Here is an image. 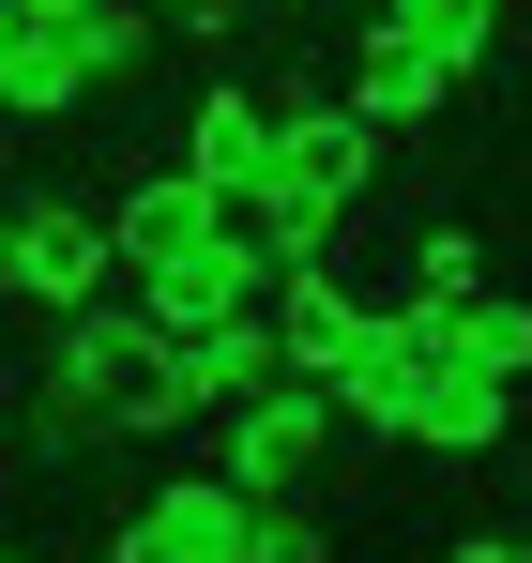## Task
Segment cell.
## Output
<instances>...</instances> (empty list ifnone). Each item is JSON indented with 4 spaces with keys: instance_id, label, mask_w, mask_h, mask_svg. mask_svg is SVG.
Instances as JSON below:
<instances>
[{
    "instance_id": "obj_1",
    "label": "cell",
    "mask_w": 532,
    "mask_h": 563,
    "mask_svg": "<svg viewBox=\"0 0 532 563\" xmlns=\"http://www.w3.org/2000/svg\"><path fill=\"white\" fill-rule=\"evenodd\" d=\"M365 184H380V122L335 92L274 107V153L259 184H244V229H259V260H335V229L365 213Z\"/></svg>"
},
{
    "instance_id": "obj_2",
    "label": "cell",
    "mask_w": 532,
    "mask_h": 563,
    "mask_svg": "<svg viewBox=\"0 0 532 563\" xmlns=\"http://www.w3.org/2000/svg\"><path fill=\"white\" fill-rule=\"evenodd\" d=\"M46 427H137V442H168L182 427V351L153 305H107L91 289L77 320H46Z\"/></svg>"
},
{
    "instance_id": "obj_3",
    "label": "cell",
    "mask_w": 532,
    "mask_h": 563,
    "mask_svg": "<svg viewBox=\"0 0 532 563\" xmlns=\"http://www.w3.org/2000/svg\"><path fill=\"white\" fill-rule=\"evenodd\" d=\"M0 289H15L31 320H77L91 289H122L107 198H62V184H0Z\"/></svg>"
},
{
    "instance_id": "obj_4",
    "label": "cell",
    "mask_w": 532,
    "mask_h": 563,
    "mask_svg": "<svg viewBox=\"0 0 532 563\" xmlns=\"http://www.w3.org/2000/svg\"><path fill=\"white\" fill-rule=\"evenodd\" d=\"M153 46V0H91V15H31L15 31V62H0V107L15 122H77L122 62Z\"/></svg>"
},
{
    "instance_id": "obj_5",
    "label": "cell",
    "mask_w": 532,
    "mask_h": 563,
    "mask_svg": "<svg viewBox=\"0 0 532 563\" xmlns=\"http://www.w3.org/2000/svg\"><path fill=\"white\" fill-rule=\"evenodd\" d=\"M107 563H259V503H244L229 472H168V487L122 503Z\"/></svg>"
},
{
    "instance_id": "obj_6",
    "label": "cell",
    "mask_w": 532,
    "mask_h": 563,
    "mask_svg": "<svg viewBox=\"0 0 532 563\" xmlns=\"http://www.w3.org/2000/svg\"><path fill=\"white\" fill-rule=\"evenodd\" d=\"M213 472H229L244 503H304V487L335 472V396H320V380H274V396H244Z\"/></svg>"
},
{
    "instance_id": "obj_7",
    "label": "cell",
    "mask_w": 532,
    "mask_h": 563,
    "mask_svg": "<svg viewBox=\"0 0 532 563\" xmlns=\"http://www.w3.org/2000/svg\"><path fill=\"white\" fill-rule=\"evenodd\" d=\"M259 153H274V92H259V77H198V92H182V137H168V168H182V184H213L229 213H244Z\"/></svg>"
},
{
    "instance_id": "obj_8",
    "label": "cell",
    "mask_w": 532,
    "mask_h": 563,
    "mask_svg": "<svg viewBox=\"0 0 532 563\" xmlns=\"http://www.w3.org/2000/svg\"><path fill=\"white\" fill-rule=\"evenodd\" d=\"M259 305H274V351H289V380H335V366H351V335L380 320V305H365L335 260H274Z\"/></svg>"
},
{
    "instance_id": "obj_9",
    "label": "cell",
    "mask_w": 532,
    "mask_h": 563,
    "mask_svg": "<svg viewBox=\"0 0 532 563\" xmlns=\"http://www.w3.org/2000/svg\"><path fill=\"white\" fill-rule=\"evenodd\" d=\"M168 351H182V427H198V411H244V396H274V380H289V351H274V305H229V320L168 335Z\"/></svg>"
},
{
    "instance_id": "obj_10",
    "label": "cell",
    "mask_w": 532,
    "mask_h": 563,
    "mask_svg": "<svg viewBox=\"0 0 532 563\" xmlns=\"http://www.w3.org/2000/svg\"><path fill=\"white\" fill-rule=\"evenodd\" d=\"M335 107H365L380 137H411V122H442V107H456V77L411 46V31H396V15H365V31H351V77H335Z\"/></svg>"
},
{
    "instance_id": "obj_11",
    "label": "cell",
    "mask_w": 532,
    "mask_h": 563,
    "mask_svg": "<svg viewBox=\"0 0 532 563\" xmlns=\"http://www.w3.org/2000/svg\"><path fill=\"white\" fill-rule=\"evenodd\" d=\"M456 366H487V380H532V289H472V305H442L426 320Z\"/></svg>"
},
{
    "instance_id": "obj_12",
    "label": "cell",
    "mask_w": 532,
    "mask_h": 563,
    "mask_svg": "<svg viewBox=\"0 0 532 563\" xmlns=\"http://www.w3.org/2000/svg\"><path fill=\"white\" fill-rule=\"evenodd\" d=\"M380 15H396V31L442 62L456 92H472V77H487V46H502V0H380Z\"/></svg>"
},
{
    "instance_id": "obj_13",
    "label": "cell",
    "mask_w": 532,
    "mask_h": 563,
    "mask_svg": "<svg viewBox=\"0 0 532 563\" xmlns=\"http://www.w3.org/2000/svg\"><path fill=\"white\" fill-rule=\"evenodd\" d=\"M472 289H487V244H472V229H411V320H442V305H472Z\"/></svg>"
},
{
    "instance_id": "obj_14",
    "label": "cell",
    "mask_w": 532,
    "mask_h": 563,
    "mask_svg": "<svg viewBox=\"0 0 532 563\" xmlns=\"http://www.w3.org/2000/svg\"><path fill=\"white\" fill-rule=\"evenodd\" d=\"M168 31H182V62H229L244 46V0H168Z\"/></svg>"
},
{
    "instance_id": "obj_15",
    "label": "cell",
    "mask_w": 532,
    "mask_h": 563,
    "mask_svg": "<svg viewBox=\"0 0 532 563\" xmlns=\"http://www.w3.org/2000/svg\"><path fill=\"white\" fill-rule=\"evenodd\" d=\"M259 563H335V549H320V518H304V503H259Z\"/></svg>"
},
{
    "instance_id": "obj_16",
    "label": "cell",
    "mask_w": 532,
    "mask_h": 563,
    "mask_svg": "<svg viewBox=\"0 0 532 563\" xmlns=\"http://www.w3.org/2000/svg\"><path fill=\"white\" fill-rule=\"evenodd\" d=\"M442 563H532V533H456Z\"/></svg>"
},
{
    "instance_id": "obj_17",
    "label": "cell",
    "mask_w": 532,
    "mask_h": 563,
    "mask_svg": "<svg viewBox=\"0 0 532 563\" xmlns=\"http://www.w3.org/2000/svg\"><path fill=\"white\" fill-rule=\"evenodd\" d=\"M15 31H31V15H15V0H0V62H15Z\"/></svg>"
},
{
    "instance_id": "obj_18",
    "label": "cell",
    "mask_w": 532,
    "mask_h": 563,
    "mask_svg": "<svg viewBox=\"0 0 532 563\" xmlns=\"http://www.w3.org/2000/svg\"><path fill=\"white\" fill-rule=\"evenodd\" d=\"M15 15H91V0H15Z\"/></svg>"
},
{
    "instance_id": "obj_19",
    "label": "cell",
    "mask_w": 532,
    "mask_h": 563,
    "mask_svg": "<svg viewBox=\"0 0 532 563\" xmlns=\"http://www.w3.org/2000/svg\"><path fill=\"white\" fill-rule=\"evenodd\" d=\"M335 15H380V0H335Z\"/></svg>"
},
{
    "instance_id": "obj_20",
    "label": "cell",
    "mask_w": 532,
    "mask_h": 563,
    "mask_svg": "<svg viewBox=\"0 0 532 563\" xmlns=\"http://www.w3.org/2000/svg\"><path fill=\"white\" fill-rule=\"evenodd\" d=\"M0 563H31V549H0Z\"/></svg>"
}]
</instances>
